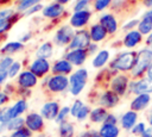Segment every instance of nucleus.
Returning <instances> with one entry per match:
<instances>
[{"label": "nucleus", "instance_id": "31", "mask_svg": "<svg viewBox=\"0 0 152 137\" xmlns=\"http://www.w3.org/2000/svg\"><path fill=\"white\" fill-rule=\"evenodd\" d=\"M148 127V125L145 123V122H138L135 125H134V127L131 130V136L132 137H140L145 131H146V129Z\"/></svg>", "mask_w": 152, "mask_h": 137}, {"label": "nucleus", "instance_id": "50", "mask_svg": "<svg viewBox=\"0 0 152 137\" xmlns=\"http://www.w3.org/2000/svg\"><path fill=\"white\" fill-rule=\"evenodd\" d=\"M140 137H152V129L148 126V127L146 129V131H145Z\"/></svg>", "mask_w": 152, "mask_h": 137}, {"label": "nucleus", "instance_id": "13", "mask_svg": "<svg viewBox=\"0 0 152 137\" xmlns=\"http://www.w3.org/2000/svg\"><path fill=\"white\" fill-rule=\"evenodd\" d=\"M50 63L48 60H44V58H36L31 62L30 67H28V70H31L38 79L39 77H43L45 76L49 70H50Z\"/></svg>", "mask_w": 152, "mask_h": 137}, {"label": "nucleus", "instance_id": "1", "mask_svg": "<svg viewBox=\"0 0 152 137\" xmlns=\"http://www.w3.org/2000/svg\"><path fill=\"white\" fill-rule=\"evenodd\" d=\"M137 60V51L128 50L118 54L109 63V69L114 73H131Z\"/></svg>", "mask_w": 152, "mask_h": 137}, {"label": "nucleus", "instance_id": "32", "mask_svg": "<svg viewBox=\"0 0 152 137\" xmlns=\"http://www.w3.org/2000/svg\"><path fill=\"white\" fill-rule=\"evenodd\" d=\"M69 116H70V107L69 106H63V107H61V110L58 112V116L55 119V122L57 124H61V123L68 120V117Z\"/></svg>", "mask_w": 152, "mask_h": 137}, {"label": "nucleus", "instance_id": "17", "mask_svg": "<svg viewBox=\"0 0 152 137\" xmlns=\"http://www.w3.org/2000/svg\"><path fill=\"white\" fill-rule=\"evenodd\" d=\"M61 107H59V104L56 102V101H48L45 102L42 108H40V114L43 116L44 119H48V120H55L58 116V112H59Z\"/></svg>", "mask_w": 152, "mask_h": 137}, {"label": "nucleus", "instance_id": "34", "mask_svg": "<svg viewBox=\"0 0 152 137\" xmlns=\"http://www.w3.org/2000/svg\"><path fill=\"white\" fill-rule=\"evenodd\" d=\"M83 106H84L83 101L80 100V99H76V100L72 102V105L70 106V116L74 117V118H76L77 114H78V112L81 111V108H82Z\"/></svg>", "mask_w": 152, "mask_h": 137}, {"label": "nucleus", "instance_id": "40", "mask_svg": "<svg viewBox=\"0 0 152 137\" xmlns=\"http://www.w3.org/2000/svg\"><path fill=\"white\" fill-rule=\"evenodd\" d=\"M90 0H77L76 4H75V7H74V11L75 12H80V11H83L86 10V7L88 6Z\"/></svg>", "mask_w": 152, "mask_h": 137}, {"label": "nucleus", "instance_id": "5", "mask_svg": "<svg viewBox=\"0 0 152 137\" xmlns=\"http://www.w3.org/2000/svg\"><path fill=\"white\" fill-rule=\"evenodd\" d=\"M131 80H132L131 76L124 73H118L112 77L109 82V87H110L109 89H112L119 96H124L125 94L128 93V86H129Z\"/></svg>", "mask_w": 152, "mask_h": 137}, {"label": "nucleus", "instance_id": "2", "mask_svg": "<svg viewBox=\"0 0 152 137\" xmlns=\"http://www.w3.org/2000/svg\"><path fill=\"white\" fill-rule=\"evenodd\" d=\"M151 63H152V51L147 46L137 51V60H135L133 69L129 73L131 79L135 80V79H140L145 76Z\"/></svg>", "mask_w": 152, "mask_h": 137}, {"label": "nucleus", "instance_id": "21", "mask_svg": "<svg viewBox=\"0 0 152 137\" xmlns=\"http://www.w3.org/2000/svg\"><path fill=\"white\" fill-rule=\"evenodd\" d=\"M99 135L102 137H120L121 133V127L119 125H113V124H101L100 129L97 130Z\"/></svg>", "mask_w": 152, "mask_h": 137}, {"label": "nucleus", "instance_id": "58", "mask_svg": "<svg viewBox=\"0 0 152 137\" xmlns=\"http://www.w3.org/2000/svg\"><path fill=\"white\" fill-rule=\"evenodd\" d=\"M147 48H148V49H150V50H151V51H152V42H151V43H148V44H147Z\"/></svg>", "mask_w": 152, "mask_h": 137}, {"label": "nucleus", "instance_id": "9", "mask_svg": "<svg viewBox=\"0 0 152 137\" xmlns=\"http://www.w3.org/2000/svg\"><path fill=\"white\" fill-rule=\"evenodd\" d=\"M25 126L32 132H42L44 129V118L38 112H30L25 117Z\"/></svg>", "mask_w": 152, "mask_h": 137}, {"label": "nucleus", "instance_id": "20", "mask_svg": "<svg viewBox=\"0 0 152 137\" xmlns=\"http://www.w3.org/2000/svg\"><path fill=\"white\" fill-rule=\"evenodd\" d=\"M25 126V118L23 117H18L14 119H11L7 123H0V133H2L4 131H17L21 127Z\"/></svg>", "mask_w": 152, "mask_h": 137}, {"label": "nucleus", "instance_id": "22", "mask_svg": "<svg viewBox=\"0 0 152 137\" xmlns=\"http://www.w3.org/2000/svg\"><path fill=\"white\" fill-rule=\"evenodd\" d=\"M90 18V12L88 10H83L80 12H75L70 19V23L74 27H82L84 26Z\"/></svg>", "mask_w": 152, "mask_h": 137}, {"label": "nucleus", "instance_id": "43", "mask_svg": "<svg viewBox=\"0 0 152 137\" xmlns=\"http://www.w3.org/2000/svg\"><path fill=\"white\" fill-rule=\"evenodd\" d=\"M104 123L106 124H113V125H118V123H119V117L116 116V114H114V113H108V116H107V118H106V120H104Z\"/></svg>", "mask_w": 152, "mask_h": 137}, {"label": "nucleus", "instance_id": "15", "mask_svg": "<svg viewBox=\"0 0 152 137\" xmlns=\"http://www.w3.org/2000/svg\"><path fill=\"white\" fill-rule=\"evenodd\" d=\"M74 30L71 29V26L64 25L61 29L57 30L56 35H55V42L58 45H65V44H70V42L74 38Z\"/></svg>", "mask_w": 152, "mask_h": 137}, {"label": "nucleus", "instance_id": "25", "mask_svg": "<svg viewBox=\"0 0 152 137\" xmlns=\"http://www.w3.org/2000/svg\"><path fill=\"white\" fill-rule=\"evenodd\" d=\"M89 33H90L91 41L95 42V43H97V42L103 41V39L106 38V36H107L108 32L106 31V29H104L101 24H95V25H93V26L90 27Z\"/></svg>", "mask_w": 152, "mask_h": 137}, {"label": "nucleus", "instance_id": "7", "mask_svg": "<svg viewBox=\"0 0 152 137\" xmlns=\"http://www.w3.org/2000/svg\"><path fill=\"white\" fill-rule=\"evenodd\" d=\"M46 86L52 93H62L69 89V77L66 75H52L46 79Z\"/></svg>", "mask_w": 152, "mask_h": 137}, {"label": "nucleus", "instance_id": "29", "mask_svg": "<svg viewBox=\"0 0 152 137\" xmlns=\"http://www.w3.org/2000/svg\"><path fill=\"white\" fill-rule=\"evenodd\" d=\"M52 52H53V48H52V44L50 42H46V43H43L36 51V56L37 58H44V60H48L52 56Z\"/></svg>", "mask_w": 152, "mask_h": 137}, {"label": "nucleus", "instance_id": "56", "mask_svg": "<svg viewBox=\"0 0 152 137\" xmlns=\"http://www.w3.org/2000/svg\"><path fill=\"white\" fill-rule=\"evenodd\" d=\"M30 37H31V33H28V35H25V37H24L21 41H26V39H27V38H30Z\"/></svg>", "mask_w": 152, "mask_h": 137}, {"label": "nucleus", "instance_id": "59", "mask_svg": "<svg viewBox=\"0 0 152 137\" xmlns=\"http://www.w3.org/2000/svg\"><path fill=\"white\" fill-rule=\"evenodd\" d=\"M95 137H102V136H101V135H99V132H97V135H96Z\"/></svg>", "mask_w": 152, "mask_h": 137}, {"label": "nucleus", "instance_id": "30", "mask_svg": "<svg viewBox=\"0 0 152 137\" xmlns=\"http://www.w3.org/2000/svg\"><path fill=\"white\" fill-rule=\"evenodd\" d=\"M23 48H24V44L21 42H10V43H7L2 46L1 52L11 55V54H14V52H18V51L23 50Z\"/></svg>", "mask_w": 152, "mask_h": 137}, {"label": "nucleus", "instance_id": "35", "mask_svg": "<svg viewBox=\"0 0 152 137\" xmlns=\"http://www.w3.org/2000/svg\"><path fill=\"white\" fill-rule=\"evenodd\" d=\"M13 63H14V61H13V58H12L11 56H5V57H2V58L0 60V71L7 73L8 69L11 68V66H12Z\"/></svg>", "mask_w": 152, "mask_h": 137}, {"label": "nucleus", "instance_id": "47", "mask_svg": "<svg viewBox=\"0 0 152 137\" xmlns=\"http://www.w3.org/2000/svg\"><path fill=\"white\" fill-rule=\"evenodd\" d=\"M8 27H10V21H8V20H6V21H1V23H0V33L5 32Z\"/></svg>", "mask_w": 152, "mask_h": 137}, {"label": "nucleus", "instance_id": "11", "mask_svg": "<svg viewBox=\"0 0 152 137\" xmlns=\"http://www.w3.org/2000/svg\"><path fill=\"white\" fill-rule=\"evenodd\" d=\"M99 105L101 107H104L107 110L109 108H114L119 102H120V96L114 93L112 89H107L104 92H102L99 95V100H97Z\"/></svg>", "mask_w": 152, "mask_h": 137}, {"label": "nucleus", "instance_id": "3", "mask_svg": "<svg viewBox=\"0 0 152 137\" xmlns=\"http://www.w3.org/2000/svg\"><path fill=\"white\" fill-rule=\"evenodd\" d=\"M87 81H88V70L86 68H78L69 76V83H70L69 92L72 95L77 96L84 89Z\"/></svg>", "mask_w": 152, "mask_h": 137}, {"label": "nucleus", "instance_id": "16", "mask_svg": "<svg viewBox=\"0 0 152 137\" xmlns=\"http://www.w3.org/2000/svg\"><path fill=\"white\" fill-rule=\"evenodd\" d=\"M88 56V51L86 49H75V50H70L69 52H66L65 55V60H68L72 66L76 67H81Z\"/></svg>", "mask_w": 152, "mask_h": 137}, {"label": "nucleus", "instance_id": "57", "mask_svg": "<svg viewBox=\"0 0 152 137\" xmlns=\"http://www.w3.org/2000/svg\"><path fill=\"white\" fill-rule=\"evenodd\" d=\"M57 1H58V4H65V2H68L70 0H57Z\"/></svg>", "mask_w": 152, "mask_h": 137}, {"label": "nucleus", "instance_id": "55", "mask_svg": "<svg viewBox=\"0 0 152 137\" xmlns=\"http://www.w3.org/2000/svg\"><path fill=\"white\" fill-rule=\"evenodd\" d=\"M151 42H152V33L147 37V39H146V44H148V43H151Z\"/></svg>", "mask_w": 152, "mask_h": 137}, {"label": "nucleus", "instance_id": "54", "mask_svg": "<svg viewBox=\"0 0 152 137\" xmlns=\"http://www.w3.org/2000/svg\"><path fill=\"white\" fill-rule=\"evenodd\" d=\"M144 5L146 7H151L152 8V0H144Z\"/></svg>", "mask_w": 152, "mask_h": 137}, {"label": "nucleus", "instance_id": "28", "mask_svg": "<svg viewBox=\"0 0 152 137\" xmlns=\"http://www.w3.org/2000/svg\"><path fill=\"white\" fill-rule=\"evenodd\" d=\"M58 136L59 137H75V125L68 120L58 124Z\"/></svg>", "mask_w": 152, "mask_h": 137}, {"label": "nucleus", "instance_id": "10", "mask_svg": "<svg viewBox=\"0 0 152 137\" xmlns=\"http://www.w3.org/2000/svg\"><path fill=\"white\" fill-rule=\"evenodd\" d=\"M139 119V114L138 112L133 111V110H128L126 112H124L120 117H119V124L120 127L126 131V132H131V130L134 127V125L138 123Z\"/></svg>", "mask_w": 152, "mask_h": 137}, {"label": "nucleus", "instance_id": "26", "mask_svg": "<svg viewBox=\"0 0 152 137\" xmlns=\"http://www.w3.org/2000/svg\"><path fill=\"white\" fill-rule=\"evenodd\" d=\"M109 57H110V54H109L108 50H100L94 56V58L91 61V64H93L94 68H102L108 63Z\"/></svg>", "mask_w": 152, "mask_h": 137}, {"label": "nucleus", "instance_id": "18", "mask_svg": "<svg viewBox=\"0 0 152 137\" xmlns=\"http://www.w3.org/2000/svg\"><path fill=\"white\" fill-rule=\"evenodd\" d=\"M141 41H142V35L138 30H132L125 35L122 43L127 49H134L138 44L141 43Z\"/></svg>", "mask_w": 152, "mask_h": 137}, {"label": "nucleus", "instance_id": "37", "mask_svg": "<svg viewBox=\"0 0 152 137\" xmlns=\"http://www.w3.org/2000/svg\"><path fill=\"white\" fill-rule=\"evenodd\" d=\"M90 112H91L90 107H89L88 105H84V106L81 108V111L78 112V114H77L76 119H77L78 122H84V120L90 116Z\"/></svg>", "mask_w": 152, "mask_h": 137}, {"label": "nucleus", "instance_id": "33", "mask_svg": "<svg viewBox=\"0 0 152 137\" xmlns=\"http://www.w3.org/2000/svg\"><path fill=\"white\" fill-rule=\"evenodd\" d=\"M10 137H33V132L31 130H28L26 126L17 130V131H13L10 133Z\"/></svg>", "mask_w": 152, "mask_h": 137}, {"label": "nucleus", "instance_id": "41", "mask_svg": "<svg viewBox=\"0 0 152 137\" xmlns=\"http://www.w3.org/2000/svg\"><path fill=\"white\" fill-rule=\"evenodd\" d=\"M139 21H140V20H138V19H131V20H128V21L124 25L122 29L126 30V31H132L133 27H135V26L139 25Z\"/></svg>", "mask_w": 152, "mask_h": 137}, {"label": "nucleus", "instance_id": "49", "mask_svg": "<svg viewBox=\"0 0 152 137\" xmlns=\"http://www.w3.org/2000/svg\"><path fill=\"white\" fill-rule=\"evenodd\" d=\"M96 50H97V45H96V44H90V45L88 46V49H87L88 54H94Z\"/></svg>", "mask_w": 152, "mask_h": 137}, {"label": "nucleus", "instance_id": "61", "mask_svg": "<svg viewBox=\"0 0 152 137\" xmlns=\"http://www.w3.org/2000/svg\"><path fill=\"white\" fill-rule=\"evenodd\" d=\"M0 112H1V108H0Z\"/></svg>", "mask_w": 152, "mask_h": 137}, {"label": "nucleus", "instance_id": "6", "mask_svg": "<svg viewBox=\"0 0 152 137\" xmlns=\"http://www.w3.org/2000/svg\"><path fill=\"white\" fill-rule=\"evenodd\" d=\"M128 93L133 95L138 94H152V80L147 76L131 80L128 86Z\"/></svg>", "mask_w": 152, "mask_h": 137}, {"label": "nucleus", "instance_id": "12", "mask_svg": "<svg viewBox=\"0 0 152 137\" xmlns=\"http://www.w3.org/2000/svg\"><path fill=\"white\" fill-rule=\"evenodd\" d=\"M151 101H152L151 94H138V95H134V98L129 102V110H133V111L139 113L141 111H145L150 106Z\"/></svg>", "mask_w": 152, "mask_h": 137}, {"label": "nucleus", "instance_id": "45", "mask_svg": "<svg viewBox=\"0 0 152 137\" xmlns=\"http://www.w3.org/2000/svg\"><path fill=\"white\" fill-rule=\"evenodd\" d=\"M97 135V131L95 130H86L78 133V137H95Z\"/></svg>", "mask_w": 152, "mask_h": 137}, {"label": "nucleus", "instance_id": "62", "mask_svg": "<svg viewBox=\"0 0 152 137\" xmlns=\"http://www.w3.org/2000/svg\"><path fill=\"white\" fill-rule=\"evenodd\" d=\"M131 137H132V136H131Z\"/></svg>", "mask_w": 152, "mask_h": 137}, {"label": "nucleus", "instance_id": "36", "mask_svg": "<svg viewBox=\"0 0 152 137\" xmlns=\"http://www.w3.org/2000/svg\"><path fill=\"white\" fill-rule=\"evenodd\" d=\"M20 69H21V64H20V62H17V61H14V63L11 66V68L8 69V71H7V76L10 77V79H13V77H15L17 75H19L20 73Z\"/></svg>", "mask_w": 152, "mask_h": 137}, {"label": "nucleus", "instance_id": "51", "mask_svg": "<svg viewBox=\"0 0 152 137\" xmlns=\"http://www.w3.org/2000/svg\"><path fill=\"white\" fill-rule=\"evenodd\" d=\"M146 118H147V124H148V126L152 129V110L146 114Z\"/></svg>", "mask_w": 152, "mask_h": 137}, {"label": "nucleus", "instance_id": "27", "mask_svg": "<svg viewBox=\"0 0 152 137\" xmlns=\"http://www.w3.org/2000/svg\"><path fill=\"white\" fill-rule=\"evenodd\" d=\"M63 11H64V7L61 4L56 2V4H51L46 7H44L43 14H44V17H48V18H57L63 13Z\"/></svg>", "mask_w": 152, "mask_h": 137}, {"label": "nucleus", "instance_id": "24", "mask_svg": "<svg viewBox=\"0 0 152 137\" xmlns=\"http://www.w3.org/2000/svg\"><path fill=\"white\" fill-rule=\"evenodd\" d=\"M100 24L106 29L108 33H114L118 30V21L112 14H103L100 18Z\"/></svg>", "mask_w": 152, "mask_h": 137}, {"label": "nucleus", "instance_id": "23", "mask_svg": "<svg viewBox=\"0 0 152 137\" xmlns=\"http://www.w3.org/2000/svg\"><path fill=\"white\" fill-rule=\"evenodd\" d=\"M108 110L104 108V107H101V106H97L95 108L91 110L90 112V116H89V119L91 123H95V124H103L107 116H108Z\"/></svg>", "mask_w": 152, "mask_h": 137}, {"label": "nucleus", "instance_id": "14", "mask_svg": "<svg viewBox=\"0 0 152 137\" xmlns=\"http://www.w3.org/2000/svg\"><path fill=\"white\" fill-rule=\"evenodd\" d=\"M17 82H18L20 88L30 89V88L34 87L38 83V77L31 70H24L19 74L18 79H17Z\"/></svg>", "mask_w": 152, "mask_h": 137}, {"label": "nucleus", "instance_id": "19", "mask_svg": "<svg viewBox=\"0 0 152 137\" xmlns=\"http://www.w3.org/2000/svg\"><path fill=\"white\" fill-rule=\"evenodd\" d=\"M72 67L74 66L68 60L62 58L53 63V66L51 67V70L53 75H68L72 71Z\"/></svg>", "mask_w": 152, "mask_h": 137}, {"label": "nucleus", "instance_id": "44", "mask_svg": "<svg viewBox=\"0 0 152 137\" xmlns=\"http://www.w3.org/2000/svg\"><path fill=\"white\" fill-rule=\"evenodd\" d=\"M140 20H142L145 23H148V24H152V8H150L147 12H145Z\"/></svg>", "mask_w": 152, "mask_h": 137}, {"label": "nucleus", "instance_id": "60", "mask_svg": "<svg viewBox=\"0 0 152 137\" xmlns=\"http://www.w3.org/2000/svg\"><path fill=\"white\" fill-rule=\"evenodd\" d=\"M0 137H10V136H0Z\"/></svg>", "mask_w": 152, "mask_h": 137}, {"label": "nucleus", "instance_id": "4", "mask_svg": "<svg viewBox=\"0 0 152 137\" xmlns=\"http://www.w3.org/2000/svg\"><path fill=\"white\" fill-rule=\"evenodd\" d=\"M27 110V102L25 99H19L17 100L12 106L2 108L0 112V123H7L11 119L21 117L24 112Z\"/></svg>", "mask_w": 152, "mask_h": 137}, {"label": "nucleus", "instance_id": "42", "mask_svg": "<svg viewBox=\"0 0 152 137\" xmlns=\"http://www.w3.org/2000/svg\"><path fill=\"white\" fill-rule=\"evenodd\" d=\"M12 14H13V11L10 10V8L0 11V23H1V21H6V20H8V19L12 17Z\"/></svg>", "mask_w": 152, "mask_h": 137}, {"label": "nucleus", "instance_id": "53", "mask_svg": "<svg viewBox=\"0 0 152 137\" xmlns=\"http://www.w3.org/2000/svg\"><path fill=\"white\" fill-rule=\"evenodd\" d=\"M145 76H147L148 79H151L152 80V63H151V66L148 67V69H147V71H146V75Z\"/></svg>", "mask_w": 152, "mask_h": 137}, {"label": "nucleus", "instance_id": "46", "mask_svg": "<svg viewBox=\"0 0 152 137\" xmlns=\"http://www.w3.org/2000/svg\"><path fill=\"white\" fill-rule=\"evenodd\" d=\"M8 94H6L5 92H1L0 91V107L2 106V105H5L7 101H8Z\"/></svg>", "mask_w": 152, "mask_h": 137}, {"label": "nucleus", "instance_id": "52", "mask_svg": "<svg viewBox=\"0 0 152 137\" xmlns=\"http://www.w3.org/2000/svg\"><path fill=\"white\" fill-rule=\"evenodd\" d=\"M7 77H8V76H7V73H5V71H0V85L4 83L5 80H6Z\"/></svg>", "mask_w": 152, "mask_h": 137}, {"label": "nucleus", "instance_id": "39", "mask_svg": "<svg viewBox=\"0 0 152 137\" xmlns=\"http://www.w3.org/2000/svg\"><path fill=\"white\" fill-rule=\"evenodd\" d=\"M110 2H112V0H95L94 6H95V10L96 11H102L106 7H108Z\"/></svg>", "mask_w": 152, "mask_h": 137}, {"label": "nucleus", "instance_id": "38", "mask_svg": "<svg viewBox=\"0 0 152 137\" xmlns=\"http://www.w3.org/2000/svg\"><path fill=\"white\" fill-rule=\"evenodd\" d=\"M39 1H40V0H20L19 6H18V10L26 12L28 8H31L33 5H36V4L39 2Z\"/></svg>", "mask_w": 152, "mask_h": 137}, {"label": "nucleus", "instance_id": "48", "mask_svg": "<svg viewBox=\"0 0 152 137\" xmlns=\"http://www.w3.org/2000/svg\"><path fill=\"white\" fill-rule=\"evenodd\" d=\"M42 7H43L42 5H34V6H32L31 8H28V10L26 11V14H31V13H33V12H36V11H39Z\"/></svg>", "mask_w": 152, "mask_h": 137}, {"label": "nucleus", "instance_id": "8", "mask_svg": "<svg viewBox=\"0 0 152 137\" xmlns=\"http://www.w3.org/2000/svg\"><path fill=\"white\" fill-rule=\"evenodd\" d=\"M90 33L86 30H80L74 35L72 41L69 44V49L70 50H75V49H88V46L90 45Z\"/></svg>", "mask_w": 152, "mask_h": 137}]
</instances>
